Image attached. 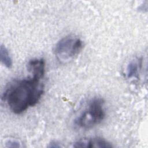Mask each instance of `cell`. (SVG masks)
Masks as SVG:
<instances>
[{
  "mask_svg": "<svg viewBox=\"0 0 148 148\" xmlns=\"http://www.w3.org/2000/svg\"><path fill=\"white\" fill-rule=\"evenodd\" d=\"M104 101L95 97L88 102L86 108L75 120L76 126L83 129H90L101 123L105 119Z\"/></svg>",
  "mask_w": 148,
  "mask_h": 148,
  "instance_id": "cell-2",
  "label": "cell"
},
{
  "mask_svg": "<svg viewBox=\"0 0 148 148\" xmlns=\"http://www.w3.org/2000/svg\"><path fill=\"white\" fill-rule=\"evenodd\" d=\"M6 145L8 147H18L20 146L19 142L16 140H9L6 143Z\"/></svg>",
  "mask_w": 148,
  "mask_h": 148,
  "instance_id": "cell-8",
  "label": "cell"
},
{
  "mask_svg": "<svg viewBox=\"0 0 148 148\" xmlns=\"http://www.w3.org/2000/svg\"><path fill=\"white\" fill-rule=\"evenodd\" d=\"M0 59L2 64L6 68H10L12 66L13 62L12 58L6 47L2 45L0 47Z\"/></svg>",
  "mask_w": 148,
  "mask_h": 148,
  "instance_id": "cell-7",
  "label": "cell"
},
{
  "mask_svg": "<svg viewBox=\"0 0 148 148\" xmlns=\"http://www.w3.org/2000/svg\"><path fill=\"white\" fill-rule=\"evenodd\" d=\"M141 65L142 60L140 59H134L129 62L126 68V75L127 77H137Z\"/></svg>",
  "mask_w": 148,
  "mask_h": 148,
  "instance_id": "cell-6",
  "label": "cell"
},
{
  "mask_svg": "<svg viewBox=\"0 0 148 148\" xmlns=\"http://www.w3.org/2000/svg\"><path fill=\"white\" fill-rule=\"evenodd\" d=\"M74 147H101L108 148L112 147L113 146L101 138H92L90 139H84L76 141L73 143Z\"/></svg>",
  "mask_w": 148,
  "mask_h": 148,
  "instance_id": "cell-4",
  "label": "cell"
},
{
  "mask_svg": "<svg viewBox=\"0 0 148 148\" xmlns=\"http://www.w3.org/2000/svg\"><path fill=\"white\" fill-rule=\"evenodd\" d=\"M58 143H55V142L51 143H50L49 147H60L61 146H60V145H58Z\"/></svg>",
  "mask_w": 148,
  "mask_h": 148,
  "instance_id": "cell-9",
  "label": "cell"
},
{
  "mask_svg": "<svg viewBox=\"0 0 148 148\" xmlns=\"http://www.w3.org/2000/svg\"><path fill=\"white\" fill-rule=\"evenodd\" d=\"M28 71L32 76L43 79L45 73V61L43 58H34L27 64Z\"/></svg>",
  "mask_w": 148,
  "mask_h": 148,
  "instance_id": "cell-5",
  "label": "cell"
},
{
  "mask_svg": "<svg viewBox=\"0 0 148 148\" xmlns=\"http://www.w3.org/2000/svg\"><path fill=\"white\" fill-rule=\"evenodd\" d=\"M83 47L82 40L74 35L61 38L56 45L54 53L57 59L62 62H69L75 58Z\"/></svg>",
  "mask_w": 148,
  "mask_h": 148,
  "instance_id": "cell-3",
  "label": "cell"
},
{
  "mask_svg": "<svg viewBox=\"0 0 148 148\" xmlns=\"http://www.w3.org/2000/svg\"><path fill=\"white\" fill-rule=\"evenodd\" d=\"M41 79L32 75L9 83L2 98L11 112L21 114L39 101L44 92V85Z\"/></svg>",
  "mask_w": 148,
  "mask_h": 148,
  "instance_id": "cell-1",
  "label": "cell"
}]
</instances>
